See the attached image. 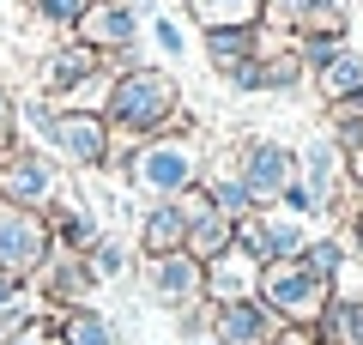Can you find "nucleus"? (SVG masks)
<instances>
[{"label": "nucleus", "mask_w": 363, "mask_h": 345, "mask_svg": "<svg viewBox=\"0 0 363 345\" xmlns=\"http://www.w3.org/2000/svg\"><path fill=\"white\" fill-rule=\"evenodd\" d=\"M206 158H212L206 128H200V121H182V128H169V133L140 140L133 170H128V182H121V188H133L140 200H182L188 188H200Z\"/></svg>", "instance_id": "obj_1"}, {"label": "nucleus", "mask_w": 363, "mask_h": 345, "mask_svg": "<svg viewBox=\"0 0 363 345\" xmlns=\"http://www.w3.org/2000/svg\"><path fill=\"white\" fill-rule=\"evenodd\" d=\"M104 121L116 133L152 140V133H169V128H182V121H194V115H188V103H182V79L169 73V67L140 61V67H128V73H116Z\"/></svg>", "instance_id": "obj_2"}, {"label": "nucleus", "mask_w": 363, "mask_h": 345, "mask_svg": "<svg viewBox=\"0 0 363 345\" xmlns=\"http://www.w3.org/2000/svg\"><path fill=\"white\" fill-rule=\"evenodd\" d=\"M61 194H67V176H61V158H55V152H43V146H25V140H18L13 152L0 158V200H6V206L49 212Z\"/></svg>", "instance_id": "obj_3"}, {"label": "nucleus", "mask_w": 363, "mask_h": 345, "mask_svg": "<svg viewBox=\"0 0 363 345\" xmlns=\"http://www.w3.org/2000/svg\"><path fill=\"white\" fill-rule=\"evenodd\" d=\"M333 297V285H321L303 261H279V267H260V303L272 315L285 321V327H315Z\"/></svg>", "instance_id": "obj_4"}, {"label": "nucleus", "mask_w": 363, "mask_h": 345, "mask_svg": "<svg viewBox=\"0 0 363 345\" xmlns=\"http://www.w3.org/2000/svg\"><path fill=\"white\" fill-rule=\"evenodd\" d=\"M79 43H91V49L104 55L116 73H128V67H140V37H145V18L133 13V0H91L85 25L73 31Z\"/></svg>", "instance_id": "obj_5"}, {"label": "nucleus", "mask_w": 363, "mask_h": 345, "mask_svg": "<svg viewBox=\"0 0 363 345\" xmlns=\"http://www.w3.org/2000/svg\"><path fill=\"white\" fill-rule=\"evenodd\" d=\"M236 170H242L255 206H279L291 188H297V146L267 140V133H248V140H236Z\"/></svg>", "instance_id": "obj_6"}, {"label": "nucleus", "mask_w": 363, "mask_h": 345, "mask_svg": "<svg viewBox=\"0 0 363 345\" xmlns=\"http://www.w3.org/2000/svg\"><path fill=\"white\" fill-rule=\"evenodd\" d=\"M140 291H145V303H152V309L182 315V309L206 303V267H200L188 248L157 255V261H140Z\"/></svg>", "instance_id": "obj_7"}, {"label": "nucleus", "mask_w": 363, "mask_h": 345, "mask_svg": "<svg viewBox=\"0 0 363 345\" xmlns=\"http://www.w3.org/2000/svg\"><path fill=\"white\" fill-rule=\"evenodd\" d=\"M309 236H315V224H303V218L285 212V206H260L255 218H242V224H236V248H248L260 267L303 261V243H309Z\"/></svg>", "instance_id": "obj_8"}, {"label": "nucleus", "mask_w": 363, "mask_h": 345, "mask_svg": "<svg viewBox=\"0 0 363 345\" xmlns=\"http://www.w3.org/2000/svg\"><path fill=\"white\" fill-rule=\"evenodd\" d=\"M297 182L309 188V200L327 212V224H333L339 200L351 194V164H345V146L333 140V133H309V140L297 146Z\"/></svg>", "instance_id": "obj_9"}, {"label": "nucleus", "mask_w": 363, "mask_h": 345, "mask_svg": "<svg viewBox=\"0 0 363 345\" xmlns=\"http://www.w3.org/2000/svg\"><path fill=\"white\" fill-rule=\"evenodd\" d=\"M49 255H55V243H49L43 212H25V206L0 200V267L18 273V279H37L49 267Z\"/></svg>", "instance_id": "obj_10"}, {"label": "nucleus", "mask_w": 363, "mask_h": 345, "mask_svg": "<svg viewBox=\"0 0 363 345\" xmlns=\"http://www.w3.org/2000/svg\"><path fill=\"white\" fill-rule=\"evenodd\" d=\"M49 152L61 158V170H91V176H104V158H109V121H104V115L61 109Z\"/></svg>", "instance_id": "obj_11"}, {"label": "nucleus", "mask_w": 363, "mask_h": 345, "mask_svg": "<svg viewBox=\"0 0 363 345\" xmlns=\"http://www.w3.org/2000/svg\"><path fill=\"white\" fill-rule=\"evenodd\" d=\"M260 25L285 31V37H309V31L351 37V0H267Z\"/></svg>", "instance_id": "obj_12"}, {"label": "nucleus", "mask_w": 363, "mask_h": 345, "mask_svg": "<svg viewBox=\"0 0 363 345\" xmlns=\"http://www.w3.org/2000/svg\"><path fill=\"white\" fill-rule=\"evenodd\" d=\"M97 67H104V55L91 49V43L61 37V43H55V49L37 61V91H43L49 103H67V97H73V91L85 85L91 73H97Z\"/></svg>", "instance_id": "obj_13"}, {"label": "nucleus", "mask_w": 363, "mask_h": 345, "mask_svg": "<svg viewBox=\"0 0 363 345\" xmlns=\"http://www.w3.org/2000/svg\"><path fill=\"white\" fill-rule=\"evenodd\" d=\"M30 291H37V303L43 309H85L91 303V291H97V279H91V267H85V255H67V248H55L49 255V267L30 279Z\"/></svg>", "instance_id": "obj_14"}, {"label": "nucleus", "mask_w": 363, "mask_h": 345, "mask_svg": "<svg viewBox=\"0 0 363 345\" xmlns=\"http://www.w3.org/2000/svg\"><path fill=\"white\" fill-rule=\"evenodd\" d=\"M242 297H260V261L230 243L224 255L206 261V303L224 309V303H242Z\"/></svg>", "instance_id": "obj_15"}, {"label": "nucleus", "mask_w": 363, "mask_h": 345, "mask_svg": "<svg viewBox=\"0 0 363 345\" xmlns=\"http://www.w3.org/2000/svg\"><path fill=\"white\" fill-rule=\"evenodd\" d=\"M182 243H188V200H145L140 230H133V248H140V261L176 255Z\"/></svg>", "instance_id": "obj_16"}, {"label": "nucleus", "mask_w": 363, "mask_h": 345, "mask_svg": "<svg viewBox=\"0 0 363 345\" xmlns=\"http://www.w3.org/2000/svg\"><path fill=\"white\" fill-rule=\"evenodd\" d=\"M285 333V321L272 315L260 297H242V303H224L218 309V339L224 345H272Z\"/></svg>", "instance_id": "obj_17"}, {"label": "nucleus", "mask_w": 363, "mask_h": 345, "mask_svg": "<svg viewBox=\"0 0 363 345\" xmlns=\"http://www.w3.org/2000/svg\"><path fill=\"white\" fill-rule=\"evenodd\" d=\"M43 224H49V243H55V248H67V255H85V248L104 236L97 212H91V206H79L73 194H61V200L43 212Z\"/></svg>", "instance_id": "obj_18"}, {"label": "nucleus", "mask_w": 363, "mask_h": 345, "mask_svg": "<svg viewBox=\"0 0 363 345\" xmlns=\"http://www.w3.org/2000/svg\"><path fill=\"white\" fill-rule=\"evenodd\" d=\"M200 49H206V67L212 73H230V67L255 61L260 55V25H224V31H200Z\"/></svg>", "instance_id": "obj_19"}, {"label": "nucleus", "mask_w": 363, "mask_h": 345, "mask_svg": "<svg viewBox=\"0 0 363 345\" xmlns=\"http://www.w3.org/2000/svg\"><path fill=\"white\" fill-rule=\"evenodd\" d=\"M315 339L321 345H363V291H345V285H339V291L327 297L321 321H315Z\"/></svg>", "instance_id": "obj_20"}, {"label": "nucleus", "mask_w": 363, "mask_h": 345, "mask_svg": "<svg viewBox=\"0 0 363 345\" xmlns=\"http://www.w3.org/2000/svg\"><path fill=\"white\" fill-rule=\"evenodd\" d=\"M309 91H315L321 103H345L351 91H363V49H357V43H345V49H339L333 61L309 79Z\"/></svg>", "instance_id": "obj_21"}, {"label": "nucleus", "mask_w": 363, "mask_h": 345, "mask_svg": "<svg viewBox=\"0 0 363 345\" xmlns=\"http://www.w3.org/2000/svg\"><path fill=\"white\" fill-rule=\"evenodd\" d=\"M61 345H128L121 339V321L116 315H104V309H67L61 315V333H55Z\"/></svg>", "instance_id": "obj_22"}, {"label": "nucleus", "mask_w": 363, "mask_h": 345, "mask_svg": "<svg viewBox=\"0 0 363 345\" xmlns=\"http://www.w3.org/2000/svg\"><path fill=\"white\" fill-rule=\"evenodd\" d=\"M133 261H140V248H133V236H121V230H104V236L85 248V267H91V279H97V285L128 279Z\"/></svg>", "instance_id": "obj_23"}, {"label": "nucleus", "mask_w": 363, "mask_h": 345, "mask_svg": "<svg viewBox=\"0 0 363 345\" xmlns=\"http://www.w3.org/2000/svg\"><path fill=\"white\" fill-rule=\"evenodd\" d=\"M303 267L315 273V279L321 285H345V267H351V248H345V236H339V230H315L309 243H303Z\"/></svg>", "instance_id": "obj_24"}, {"label": "nucleus", "mask_w": 363, "mask_h": 345, "mask_svg": "<svg viewBox=\"0 0 363 345\" xmlns=\"http://www.w3.org/2000/svg\"><path fill=\"white\" fill-rule=\"evenodd\" d=\"M267 0H188V18L200 31H224V25H260Z\"/></svg>", "instance_id": "obj_25"}, {"label": "nucleus", "mask_w": 363, "mask_h": 345, "mask_svg": "<svg viewBox=\"0 0 363 345\" xmlns=\"http://www.w3.org/2000/svg\"><path fill=\"white\" fill-rule=\"evenodd\" d=\"M260 61H267V91H272V97H297V91H309V67H303L297 43L260 55Z\"/></svg>", "instance_id": "obj_26"}, {"label": "nucleus", "mask_w": 363, "mask_h": 345, "mask_svg": "<svg viewBox=\"0 0 363 345\" xmlns=\"http://www.w3.org/2000/svg\"><path fill=\"white\" fill-rule=\"evenodd\" d=\"M55 121H61V103H49L43 91L18 97V140H25V146H43V152H49V140H55Z\"/></svg>", "instance_id": "obj_27"}, {"label": "nucleus", "mask_w": 363, "mask_h": 345, "mask_svg": "<svg viewBox=\"0 0 363 345\" xmlns=\"http://www.w3.org/2000/svg\"><path fill=\"white\" fill-rule=\"evenodd\" d=\"M109 91H116V67L104 61V67H97V73L85 79V85L73 91V97L61 103V109H79V115H104V109H109Z\"/></svg>", "instance_id": "obj_28"}, {"label": "nucleus", "mask_w": 363, "mask_h": 345, "mask_svg": "<svg viewBox=\"0 0 363 345\" xmlns=\"http://www.w3.org/2000/svg\"><path fill=\"white\" fill-rule=\"evenodd\" d=\"M30 13H37V25H49V31H61V37H73V31L85 25L91 0H30Z\"/></svg>", "instance_id": "obj_29"}, {"label": "nucleus", "mask_w": 363, "mask_h": 345, "mask_svg": "<svg viewBox=\"0 0 363 345\" xmlns=\"http://www.w3.org/2000/svg\"><path fill=\"white\" fill-rule=\"evenodd\" d=\"M327 230H339L345 248H351V261H363V188H351L345 200H339V212H333V224H327Z\"/></svg>", "instance_id": "obj_30"}, {"label": "nucleus", "mask_w": 363, "mask_h": 345, "mask_svg": "<svg viewBox=\"0 0 363 345\" xmlns=\"http://www.w3.org/2000/svg\"><path fill=\"white\" fill-rule=\"evenodd\" d=\"M291 43H297V55H303V67H309V79H315V73H321V67L333 61V55L345 49L351 37H327V31H309V37H291Z\"/></svg>", "instance_id": "obj_31"}, {"label": "nucleus", "mask_w": 363, "mask_h": 345, "mask_svg": "<svg viewBox=\"0 0 363 345\" xmlns=\"http://www.w3.org/2000/svg\"><path fill=\"white\" fill-rule=\"evenodd\" d=\"M55 333H61V309H43L37 303V315H30L13 339H0V345H55Z\"/></svg>", "instance_id": "obj_32"}, {"label": "nucleus", "mask_w": 363, "mask_h": 345, "mask_svg": "<svg viewBox=\"0 0 363 345\" xmlns=\"http://www.w3.org/2000/svg\"><path fill=\"white\" fill-rule=\"evenodd\" d=\"M176 333H182V345H194V339H218V309H212V303L182 309V315H176Z\"/></svg>", "instance_id": "obj_33"}, {"label": "nucleus", "mask_w": 363, "mask_h": 345, "mask_svg": "<svg viewBox=\"0 0 363 345\" xmlns=\"http://www.w3.org/2000/svg\"><path fill=\"white\" fill-rule=\"evenodd\" d=\"M224 91H230V97H267V61H242V67H230V73H224Z\"/></svg>", "instance_id": "obj_34"}, {"label": "nucleus", "mask_w": 363, "mask_h": 345, "mask_svg": "<svg viewBox=\"0 0 363 345\" xmlns=\"http://www.w3.org/2000/svg\"><path fill=\"white\" fill-rule=\"evenodd\" d=\"M18 146V91L0 79V158Z\"/></svg>", "instance_id": "obj_35"}, {"label": "nucleus", "mask_w": 363, "mask_h": 345, "mask_svg": "<svg viewBox=\"0 0 363 345\" xmlns=\"http://www.w3.org/2000/svg\"><path fill=\"white\" fill-rule=\"evenodd\" d=\"M30 315H37V291H25L18 303H6V309H0V339H13V333L25 327Z\"/></svg>", "instance_id": "obj_36"}, {"label": "nucleus", "mask_w": 363, "mask_h": 345, "mask_svg": "<svg viewBox=\"0 0 363 345\" xmlns=\"http://www.w3.org/2000/svg\"><path fill=\"white\" fill-rule=\"evenodd\" d=\"M152 43H157L164 55H169V61H176V55L188 49V43H182V25H176L169 13H157V18H152Z\"/></svg>", "instance_id": "obj_37"}, {"label": "nucleus", "mask_w": 363, "mask_h": 345, "mask_svg": "<svg viewBox=\"0 0 363 345\" xmlns=\"http://www.w3.org/2000/svg\"><path fill=\"white\" fill-rule=\"evenodd\" d=\"M25 291H30V279H18V273H6V267H0V309H6V303H18Z\"/></svg>", "instance_id": "obj_38"}, {"label": "nucleus", "mask_w": 363, "mask_h": 345, "mask_svg": "<svg viewBox=\"0 0 363 345\" xmlns=\"http://www.w3.org/2000/svg\"><path fill=\"white\" fill-rule=\"evenodd\" d=\"M272 345H321V339H315V327H285Z\"/></svg>", "instance_id": "obj_39"}, {"label": "nucleus", "mask_w": 363, "mask_h": 345, "mask_svg": "<svg viewBox=\"0 0 363 345\" xmlns=\"http://www.w3.org/2000/svg\"><path fill=\"white\" fill-rule=\"evenodd\" d=\"M194 345H224V339H194Z\"/></svg>", "instance_id": "obj_40"}, {"label": "nucleus", "mask_w": 363, "mask_h": 345, "mask_svg": "<svg viewBox=\"0 0 363 345\" xmlns=\"http://www.w3.org/2000/svg\"><path fill=\"white\" fill-rule=\"evenodd\" d=\"M55 345H61V339H55Z\"/></svg>", "instance_id": "obj_41"}, {"label": "nucleus", "mask_w": 363, "mask_h": 345, "mask_svg": "<svg viewBox=\"0 0 363 345\" xmlns=\"http://www.w3.org/2000/svg\"><path fill=\"white\" fill-rule=\"evenodd\" d=\"M25 6H30V0H25Z\"/></svg>", "instance_id": "obj_42"}]
</instances>
